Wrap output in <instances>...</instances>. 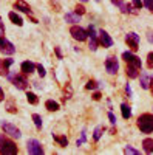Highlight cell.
<instances>
[{
    "label": "cell",
    "mask_w": 153,
    "mask_h": 155,
    "mask_svg": "<svg viewBox=\"0 0 153 155\" xmlns=\"http://www.w3.org/2000/svg\"><path fill=\"white\" fill-rule=\"evenodd\" d=\"M34 68H36V65H34L33 62H30V61L22 62V65H20V70H22L25 74H31V73L34 71Z\"/></svg>",
    "instance_id": "9a60e30c"
},
{
    "label": "cell",
    "mask_w": 153,
    "mask_h": 155,
    "mask_svg": "<svg viewBox=\"0 0 153 155\" xmlns=\"http://www.w3.org/2000/svg\"><path fill=\"white\" fill-rule=\"evenodd\" d=\"M27 150H28V153H31V155H42V153L45 152L43 147H42V144H40L37 140H28Z\"/></svg>",
    "instance_id": "5b68a950"
},
{
    "label": "cell",
    "mask_w": 153,
    "mask_h": 155,
    "mask_svg": "<svg viewBox=\"0 0 153 155\" xmlns=\"http://www.w3.org/2000/svg\"><path fill=\"white\" fill-rule=\"evenodd\" d=\"M85 141H87V134H85V130H82V134H81V138H79L78 141H76V144H78V146H82V144L85 143Z\"/></svg>",
    "instance_id": "f1b7e54d"
},
{
    "label": "cell",
    "mask_w": 153,
    "mask_h": 155,
    "mask_svg": "<svg viewBox=\"0 0 153 155\" xmlns=\"http://www.w3.org/2000/svg\"><path fill=\"white\" fill-rule=\"evenodd\" d=\"M19 152V147L16 146L14 141H11V140H6L2 143V146H0V153H3V155H16Z\"/></svg>",
    "instance_id": "3957f363"
},
{
    "label": "cell",
    "mask_w": 153,
    "mask_h": 155,
    "mask_svg": "<svg viewBox=\"0 0 153 155\" xmlns=\"http://www.w3.org/2000/svg\"><path fill=\"white\" fill-rule=\"evenodd\" d=\"M45 107H46V110H49V112H57V110H59V102H56L54 99H48V101L45 102Z\"/></svg>",
    "instance_id": "d6986e66"
},
{
    "label": "cell",
    "mask_w": 153,
    "mask_h": 155,
    "mask_svg": "<svg viewBox=\"0 0 153 155\" xmlns=\"http://www.w3.org/2000/svg\"><path fill=\"white\" fill-rule=\"evenodd\" d=\"M65 20L70 22V23H76V22L81 20V16L76 14V12H67V14H65Z\"/></svg>",
    "instance_id": "44dd1931"
},
{
    "label": "cell",
    "mask_w": 153,
    "mask_h": 155,
    "mask_svg": "<svg viewBox=\"0 0 153 155\" xmlns=\"http://www.w3.org/2000/svg\"><path fill=\"white\" fill-rule=\"evenodd\" d=\"M0 51L3 54H14L16 53V47L12 45L9 41H6L5 37H0Z\"/></svg>",
    "instance_id": "30bf717a"
},
{
    "label": "cell",
    "mask_w": 153,
    "mask_h": 155,
    "mask_svg": "<svg viewBox=\"0 0 153 155\" xmlns=\"http://www.w3.org/2000/svg\"><path fill=\"white\" fill-rule=\"evenodd\" d=\"M147 39H148L150 44H153V31H148V33H147Z\"/></svg>",
    "instance_id": "f35d334b"
},
{
    "label": "cell",
    "mask_w": 153,
    "mask_h": 155,
    "mask_svg": "<svg viewBox=\"0 0 153 155\" xmlns=\"http://www.w3.org/2000/svg\"><path fill=\"white\" fill-rule=\"evenodd\" d=\"M14 64L12 59H0V74L2 76H8V71H9V67Z\"/></svg>",
    "instance_id": "4fadbf2b"
},
{
    "label": "cell",
    "mask_w": 153,
    "mask_h": 155,
    "mask_svg": "<svg viewBox=\"0 0 153 155\" xmlns=\"http://www.w3.org/2000/svg\"><path fill=\"white\" fill-rule=\"evenodd\" d=\"M97 85H99V84H97L96 81H88L87 85H85V88H87V90H93V88H96Z\"/></svg>",
    "instance_id": "4dcf8cb0"
},
{
    "label": "cell",
    "mask_w": 153,
    "mask_h": 155,
    "mask_svg": "<svg viewBox=\"0 0 153 155\" xmlns=\"http://www.w3.org/2000/svg\"><path fill=\"white\" fill-rule=\"evenodd\" d=\"M139 130L142 134H151L153 132V115L151 113H142L136 121Z\"/></svg>",
    "instance_id": "6da1fadb"
},
{
    "label": "cell",
    "mask_w": 153,
    "mask_h": 155,
    "mask_svg": "<svg viewBox=\"0 0 153 155\" xmlns=\"http://www.w3.org/2000/svg\"><path fill=\"white\" fill-rule=\"evenodd\" d=\"M8 78L11 79V82L14 84V87H17L19 90H27V87H28V79H27V76H25V73H23V74L14 73V74H9Z\"/></svg>",
    "instance_id": "7a4b0ae2"
},
{
    "label": "cell",
    "mask_w": 153,
    "mask_h": 155,
    "mask_svg": "<svg viewBox=\"0 0 153 155\" xmlns=\"http://www.w3.org/2000/svg\"><path fill=\"white\" fill-rule=\"evenodd\" d=\"M121 11L124 12V14H127V12H133V14H136V11H135V8L132 6V5H127V3H122L121 6Z\"/></svg>",
    "instance_id": "484cf974"
},
{
    "label": "cell",
    "mask_w": 153,
    "mask_h": 155,
    "mask_svg": "<svg viewBox=\"0 0 153 155\" xmlns=\"http://www.w3.org/2000/svg\"><path fill=\"white\" fill-rule=\"evenodd\" d=\"M33 121H34V124H36V127H37V130H40V129H42V118H40V115L34 113V115H33Z\"/></svg>",
    "instance_id": "4316f807"
},
{
    "label": "cell",
    "mask_w": 153,
    "mask_h": 155,
    "mask_svg": "<svg viewBox=\"0 0 153 155\" xmlns=\"http://www.w3.org/2000/svg\"><path fill=\"white\" fill-rule=\"evenodd\" d=\"M125 92H127V95H129V96H132V88H130V84H127V85H125Z\"/></svg>",
    "instance_id": "60d3db41"
},
{
    "label": "cell",
    "mask_w": 153,
    "mask_h": 155,
    "mask_svg": "<svg viewBox=\"0 0 153 155\" xmlns=\"http://www.w3.org/2000/svg\"><path fill=\"white\" fill-rule=\"evenodd\" d=\"M142 147L145 153H153V138H145L142 141Z\"/></svg>",
    "instance_id": "e0dca14e"
},
{
    "label": "cell",
    "mask_w": 153,
    "mask_h": 155,
    "mask_svg": "<svg viewBox=\"0 0 153 155\" xmlns=\"http://www.w3.org/2000/svg\"><path fill=\"white\" fill-rule=\"evenodd\" d=\"M96 2H100V0H96Z\"/></svg>",
    "instance_id": "c3c4849f"
},
{
    "label": "cell",
    "mask_w": 153,
    "mask_h": 155,
    "mask_svg": "<svg viewBox=\"0 0 153 155\" xmlns=\"http://www.w3.org/2000/svg\"><path fill=\"white\" fill-rule=\"evenodd\" d=\"M74 12L76 14H79V16H84L85 14V8H84V5H76V8H74Z\"/></svg>",
    "instance_id": "83f0119b"
},
{
    "label": "cell",
    "mask_w": 153,
    "mask_h": 155,
    "mask_svg": "<svg viewBox=\"0 0 153 155\" xmlns=\"http://www.w3.org/2000/svg\"><path fill=\"white\" fill-rule=\"evenodd\" d=\"M125 73H127V76H129L130 79H135V78L139 76V68H136V67H133V65H127Z\"/></svg>",
    "instance_id": "2e32d148"
},
{
    "label": "cell",
    "mask_w": 153,
    "mask_h": 155,
    "mask_svg": "<svg viewBox=\"0 0 153 155\" xmlns=\"http://www.w3.org/2000/svg\"><path fill=\"white\" fill-rule=\"evenodd\" d=\"M14 9H19L22 12H27L28 16L31 14V6L27 2H23V0H17V2H14Z\"/></svg>",
    "instance_id": "5bb4252c"
},
{
    "label": "cell",
    "mask_w": 153,
    "mask_h": 155,
    "mask_svg": "<svg viewBox=\"0 0 153 155\" xmlns=\"http://www.w3.org/2000/svg\"><path fill=\"white\" fill-rule=\"evenodd\" d=\"M81 2H88V0H81Z\"/></svg>",
    "instance_id": "7dc6e473"
},
{
    "label": "cell",
    "mask_w": 153,
    "mask_h": 155,
    "mask_svg": "<svg viewBox=\"0 0 153 155\" xmlns=\"http://www.w3.org/2000/svg\"><path fill=\"white\" fill-rule=\"evenodd\" d=\"M148 85H150V79H148V76H147L145 73H142V74H141V87H142L144 90H147V88H148Z\"/></svg>",
    "instance_id": "d4e9b609"
},
{
    "label": "cell",
    "mask_w": 153,
    "mask_h": 155,
    "mask_svg": "<svg viewBox=\"0 0 153 155\" xmlns=\"http://www.w3.org/2000/svg\"><path fill=\"white\" fill-rule=\"evenodd\" d=\"M100 96H102V95H100L99 92H96V93H93V99H94V101H99V99H100Z\"/></svg>",
    "instance_id": "b9f144b4"
},
{
    "label": "cell",
    "mask_w": 153,
    "mask_h": 155,
    "mask_svg": "<svg viewBox=\"0 0 153 155\" xmlns=\"http://www.w3.org/2000/svg\"><path fill=\"white\" fill-rule=\"evenodd\" d=\"M148 88H150V92H151V96H153V76L150 78V85H148Z\"/></svg>",
    "instance_id": "7bdbcfd3"
},
{
    "label": "cell",
    "mask_w": 153,
    "mask_h": 155,
    "mask_svg": "<svg viewBox=\"0 0 153 155\" xmlns=\"http://www.w3.org/2000/svg\"><path fill=\"white\" fill-rule=\"evenodd\" d=\"M104 130H105V127H100V126L96 127L94 132H93V140H94V141H99L100 137H102V132H104Z\"/></svg>",
    "instance_id": "cb8c5ba5"
},
{
    "label": "cell",
    "mask_w": 153,
    "mask_h": 155,
    "mask_svg": "<svg viewBox=\"0 0 153 155\" xmlns=\"http://www.w3.org/2000/svg\"><path fill=\"white\" fill-rule=\"evenodd\" d=\"M54 51H56V54H57V58H59V59H62V53H60V50H59V47H56V48H54Z\"/></svg>",
    "instance_id": "ee69618b"
},
{
    "label": "cell",
    "mask_w": 153,
    "mask_h": 155,
    "mask_svg": "<svg viewBox=\"0 0 153 155\" xmlns=\"http://www.w3.org/2000/svg\"><path fill=\"white\" fill-rule=\"evenodd\" d=\"M53 138H54V141L60 147H67L68 146V138L65 135H53Z\"/></svg>",
    "instance_id": "ac0fdd59"
},
{
    "label": "cell",
    "mask_w": 153,
    "mask_h": 155,
    "mask_svg": "<svg viewBox=\"0 0 153 155\" xmlns=\"http://www.w3.org/2000/svg\"><path fill=\"white\" fill-rule=\"evenodd\" d=\"M99 44L104 47V48H110L113 45V39L110 37V34L104 30H100L99 31Z\"/></svg>",
    "instance_id": "7c38bea8"
},
{
    "label": "cell",
    "mask_w": 153,
    "mask_h": 155,
    "mask_svg": "<svg viewBox=\"0 0 153 155\" xmlns=\"http://www.w3.org/2000/svg\"><path fill=\"white\" fill-rule=\"evenodd\" d=\"M3 141H5V137H3V135H0V146H2Z\"/></svg>",
    "instance_id": "bcb514c9"
},
{
    "label": "cell",
    "mask_w": 153,
    "mask_h": 155,
    "mask_svg": "<svg viewBox=\"0 0 153 155\" xmlns=\"http://www.w3.org/2000/svg\"><path fill=\"white\" fill-rule=\"evenodd\" d=\"M111 3L116 5V6H121V5L124 3V0H111Z\"/></svg>",
    "instance_id": "ab89813d"
},
{
    "label": "cell",
    "mask_w": 153,
    "mask_h": 155,
    "mask_svg": "<svg viewBox=\"0 0 153 155\" xmlns=\"http://www.w3.org/2000/svg\"><path fill=\"white\" fill-rule=\"evenodd\" d=\"M125 44L130 47L132 51H138V48H139V36L136 33H129L125 36Z\"/></svg>",
    "instance_id": "9c48e42d"
},
{
    "label": "cell",
    "mask_w": 153,
    "mask_h": 155,
    "mask_svg": "<svg viewBox=\"0 0 153 155\" xmlns=\"http://www.w3.org/2000/svg\"><path fill=\"white\" fill-rule=\"evenodd\" d=\"M70 34L73 36V39H76V41H79V42H84L88 37V31H85L84 28L78 27V25H73L70 28Z\"/></svg>",
    "instance_id": "8992f818"
},
{
    "label": "cell",
    "mask_w": 153,
    "mask_h": 155,
    "mask_svg": "<svg viewBox=\"0 0 153 155\" xmlns=\"http://www.w3.org/2000/svg\"><path fill=\"white\" fill-rule=\"evenodd\" d=\"M27 99H28V102H30V104H33V106L39 104V98H37V95H36V93H31V92H28V93H27Z\"/></svg>",
    "instance_id": "603a6c76"
},
{
    "label": "cell",
    "mask_w": 153,
    "mask_h": 155,
    "mask_svg": "<svg viewBox=\"0 0 153 155\" xmlns=\"http://www.w3.org/2000/svg\"><path fill=\"white\" fill-rule=\"evenodd\" d=\"M8 17H9V20H11L12 23L19 25V27H22V25H23V20H22V17L17 14V12H9V14H8Z\"/></svg>",
    "instance_id": "ffe728a7"
},
{
    "label": "cell",
    "mask_w": 153,
    "mask_h": 155,
    "mask_svg": "<svg viewBox=\"0 0 153 155\" xmlns=\"http://www.w3.org/2000/svg\"><path fill=\"white\" fill-rule=\"evenodd\" d=\"M124 152H125V153H132V155H139V150H136V149L132 147V146H127V147L124 149Z\"/></svg>",
    "instance_id": "f546056e"
},
{
    "label": "cell",
    "mask_w": 153,
    "mask_h": 155,
    "mask_svg": "<svg viewBox=\"0 0 153 155\" xmlns=\"http://www.w3.org/2000/svg\"><path fill=\"white\" fill-rule=\"evenodd\" d=\"M88 37H90V44H88V47H90L91 51H96L97 50V45H99V41H97V37H96V31H94L93 25L88 27Z\"/></svg>",
    "instance_id": "8fae6325"
},
{
    "label": "cell",
    "mask_w": 153,
    "mask_h": 155,
    "mask_svg": "<svg viewBox=\"0 0 153 155\" xmlns=\"http://www.w3.org/2000/svg\"><path fill=\"white\" fill-rule=\"evenodd\" d=\"M122 59L127 62V65H133V67H136V68H139V70L142 68L141 59H139L138 56H135L133 53H130V51H125V53H122Z\"/></svg>",
    "instance_id": "277c9868"
},
{
    "label": "cell",
    "mask_w": 153,
    "mask_h": 155,
    "mask_svg": "<svg viewBox=\"0 0 153 155\" xmlns=\"http://www.w3.org/2000/svg\"><path fill=\"white\" fill-rule=\"evenodd\" d=\"M147 67L150 70L153 68V53H148V56H147Z\"/></svg>",
    "instance_id": "1f68e13d"
},
{
    "label": "cell",
    "mask_w": 153,
    "mask_h": 155,
    "mask_svg": "<svg viewBox=\"0 0 153 155\" xmlns=\"http://www.w3.org/2000/svg\"><path fill=\"white\" fill-rule=\"evenodd\" d=\"M121 112H122V116L125 120H130L132 118V110L127 104H121Z\"/></svg>",
    "instance_id": "7402d4cb"
},
{
    "label": "cell",
    "mask_w": 153,
    "mask_h": 155,
    "mask_svg": "<svg viewBox=\"0 0 153 155\" xmlns=\"http://www.w3.org/2000/svg\"><path fill=\"white\" fill-rule=\"evenodd\" d=\"M2 129L5 130V134L6 135H9L11 138H20L22 137V134H20V130L16 127V126H12V124H9V123H6V121H3L2 123Z\"/></svg>",
    "instance_id": "ba28073f"
},
{
    "label": "cell",
    "mask_w": 153,
    "mask_h": 155,
    "mask_svg": "<svg viewBox=\"0 0 153 155\" xmlns=\"http://www.w3.org/2000/svg\"><path fill=\"white\" fill-rule=\"evenodd\" d=\"M132 2H133L135 8H141V6H144V3L141 2V0H132Z\"/></svg>",
    "instance_id": "8d00e7d4"
},
{
    "label": "cell",
    "mask_w": 153,
    "mask_h": 155,
    "mask_svg": "<svg viewBox=\"0 0 153 155\" xmlns=\"http://www.w3.org/2000/svg\"><path fill=\"white\" fill-rule=\"evenodd\" d=\"M3 99H5V93H3V90L0 88V102H2Z\"/></svg>",
    "instance_id": "f6af8a7d"
},
{
    "label": "cell",
    "mask_w": 153,
    "mask_h": 155,
    "mask_svg": "<svg viewBox=\"0 0 153 155\" xmlns=\"http://www.w3.org/2000/svg\"><path fill=\"white\" fill-rule=\"evenodd\" d=\"M105 70L108 74H116L118 70H119V64H118V59L114 56H108L107 61H105Z\"/></svg>",
    "instance_id": "52a82bcc"
},
{
    "label": "cell",
    "mask_w": 153,
    "mask_h": 155,
    "mask_svg": "<svg viewBox=\"0 0 153 155\" xmlns=\"http://www.w3.org/2000/svg\"><path fill=\"white\" fill-rule=\"evenodd\" d=\"M142 3H144V6H147V8L153 12V0H144Z\"/></svg>",
    "instance_id": "d6a6232c"
},
{
    "label": "cell",
    "mask_w": 153,
    "mask_h": 155,
    "mask_svg": "<svg viewBox=\"0 0 153 155\" xmlns=\"http://www.w3.org/2000/svg\"><path fill=\"white\" fill-rule=\"evenodd\" d=\"M36 68H37V71H39V74L43 78L45 74H46V71H45V68H43V65H40V64H39V65H36Z\"/></svg>",
    "instance_id": "836d02e7"
},
{
    "label": "cell",
    "mask_w": 153,
    "mask_h": 155,
    "mask_svg": "<svg viewBox=\"0 0 153 155\" xmlns=\"http://www.w3.org/2000/svg\"><path fill=\"white\" fill-rule=\"evenodd\" d=\"M108 120H110L111 124H116V116H114L111 112H108Z\"/></svg>",
    "instance_id": "e575fe53"
},
{
    "label": "cell",
    "mask_w": 153,
    "mask_h": 155,
    "mask_svg": "<svg viewBox=\"0 0 153 155\" xmlns=\"http://www.w3.org/2000/svg\"><path fill=\"white\" fill-rule=\"evenodd\" d=\"M3 34H5V27L2 23V17H0V37H3Z\"/></svg>",
    "instance_id": "74e56055"
},
{
    "label": "cell",
    "mask_w": 153,
    "mask_h": 155,
    "mask_svg": "<svg viewBox=\"0 0 153 155\" xmlns=\"http://www.w3.org/2000/svg\"><path fill=\"white\" fill-rule=\"evenodd\" d=\"M6 110L9 112V113H17V109L12 106V104H8V107H6Z\"/></svg>",
    "instance_id": "d590c367"
}]
</instances>
